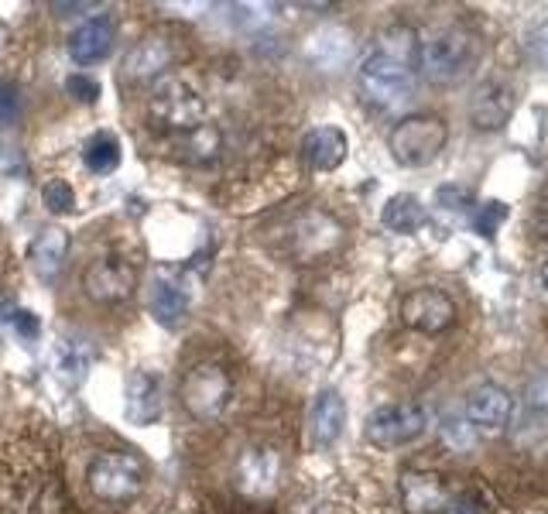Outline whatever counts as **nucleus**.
<instances>
[{
  "label": "nucleus",
  "mask_w": 548,
  "mask_h": 514,
  "mask_svg": "<svg viewBox=\"0 0 548 514\" xmlns=\"http://www.w3.org/2000/svg\"><path fill=\"white\" fill-rule=\"evenodd\" d=\"M418 69V38L411 28H388L370 55L360 62L357 83L360 93L367 96L374 107H394L405 100L411 83H415Z\"/></svg>",
  "instance_id": "f257e3e1"
},
{
  "label": "nucleus",
  "mask_w": 548,
  "mask_h": 514,
  "mask_svg": "<svg viewBox=\"0 0 548 514\" xmlns=\"http://www.w3.org/2000/svg\"><path fill=\"white\" fill-rule=\"evenodd\" d=\"M148 114L158 127H165V131L189 134L206 124V100L189 79L161 76L155 83V90H151Z\"/></svg>",
  "instance_id": "f03ea898"
},
{
  "label": "nucleus",
  "mask_w": 548,
  "mask_h": 514,
  "mask_svg": "<svg viewBox=\"0 0 548 514\" xmlns=\"http://www.w3.org/2000/svg\"><path fill=\"white\" fill-rule=\"evenodd\" d=\"M449 141V127L442 117L435 114H415L405 117L391 127L388 134V148L391 158L401 168H425L439 158V151Z\"/></svg>",
  "instance_id": "7ed1b4c3"
},
{
  "label": "nucleus",
  "mask_w": 548,
  "mask_h": 514,
  "mask_svg": "<svg viewBox=\"0 0 548 514\" xmlns=\"http://www.w3.org/2000/svg\"><path fill=\"white\" fill-rule=\"evenodd\" d=\"M473 62H477V42L459 28L432 31L425 42H418V69L432 83H456Z\"/></svg>",
  "instance_id": "20e7f679"
},
{
  "label": "nucleus",
  "mask_w": 548,
  "mask_h": 514,
  "mask_svg": "<svg viewBox=\"0 0 548 514\" xmlns=\"http://www.w3.org/2000/svg\"><path fill=\"white\" fill-rule=\"evenodd\" d=\"M86 480H90V491L96 501L103 504H127L134 501L137 494L144 491V480H148V473H144V463L137 460L134 453H100L96 460L90 463V473H86Z\"/></svg>",
  "instance_id": "39448f33"
},
{
  "label": "nucleus",
  "mask_w": 548,
  "mask_h": 514,
  "mask_svg": "<svg viewBox=\"0 0 548 514\" xmlns=\"http://www.w3.org/2000/svg\"><path fill=\"white\" fill-rule=\"evenodd\" d=\"M230 374L223 371L220 364H203L189 367L182 377V405L189 408L192 419L209 422V419H220V412L227 408L230 401Z\"/></svg>",
  "instance_id": "423d86ee"
},
{
  "label": "nucleus",
  "mask_w": 548,
  "mask_h": 514,
  "mask_svg": "<svg viewBox=\"0 0 548 514\" xmlns=\"http://www.w3.org/2000/svg\"><path fill=\"white\" fill-rule=\"evenodd\" d=\"M429 429V415L418 405H381L367 415L364 436L370 446L377 449H398L408 446L415 439H422V432Z\"/></svg>",
  "instance_id": "0eeeda50"
},
{
  "label": "nucleus",
  "mask_w": 548,
  "mask_h": 514,
  "mask_svg": "<svg viewBox=\"0 0 548 514\" xmlns=\"http://www.w3.org/2000/svg\"><path fill=\"white\" fill-rule=\"evenodd\" d=\"M83 288L93 302H103V305L127 302L137 288V268L120 254H103L86 264Z\"/></svg>",
  "instance_id": "6e6552de"
},
{
  "label": "nucleus",
  "mask_w": 548,
  "mask_h": 514,
  "mask_svg": "<svg viewBox=\"0 0 548 514\" xmlns=\"http://www.w3.org/2000/svg\"><path fill=\"white\" fill-rule=\"evenodd\" d=\"M401 319L418 333H442L456 323V302L442 288H418L401 302Z\"/></svg>",
  "instance_id": "1a4fd4ad"
},
{
  "label": "nucleus",
  "mask_w": 548,
  "mask_h": 514,
  "mask_svg": "<svg viewBox=\"0 0 548 514\" xmlns=\"http://www.w3.org/2000/svg\"><path fill=\"white\" fill-rule=\"evenodd\" d=\"M281 477V456L271 446H251L240 453L237 470H233V484L247 497H268L274 494Z\"/></svg>",
  "instance_id": "9d476101"
},
{
  "label": "nucleus",
  "mask_w": 548,
  "mask_h": 514,
  "mask_svg": "<svg viewBox=\"0 0 548 514\" xmlns=\"http://www.w3.org/2000/svg\"><path fill=\"white\" fill-rule=\"evenodd\" d=\"M165 408V391H161L158 371H134L124 384V415L131 425H151L161 419Z\"/></svg>",
  "instance_id": "9b49d317"
},
{
  "label": "nucleus",
  "mask_w": 548,
  "mask_h": 514,
  "mask_svg": "<svg viewBox=\"0 0 548 514\" xmlns=\"http://www.w3.org/2000/svg\"><path fill=\"white\" fill-rule=\"evenodd\" d=\"M114 42H117L114 21H110L107 14H96V18L83 21L69 35V55L79 66H96V62H103L114 52Z\"/></svg>",
  "instance_id": "f8f14e48"
},
{
  "label": "nucleus",
  "mask_w": 548,
  "mask_h": 514,
  "mask_svg": "<svg viewBox=\"0 0 548 514\" xmlns=\"http://www.w3.org/2000/svg\"><path fill=\"white\" fill-rule=\"evenodd\" d=\"M343 429H346V401H343V395L340 391H333V388L319 391L316 401H312V408H309V439H312V446L316 449L336 446L340 443V436H343Z\"/></svg>",
  "instance_id": "ddd939ff"
},
{
  "label": "nucleus",
  "mask_w": 548,
  "mask_h": 514,
  "mask_svg": "<svg viewBox=\"0 0 548 514\" xmlns=\"http://www.w3.org/2000/svg\"><path fill=\"white\" fill-rule=\"evenodd\" d=\"M514 401L501 384H480L466 395V422L473 429H504L511 422Z\"/></svg>",
  "instance_id": "4468645a"
},
{
  "label": "nucleus",
  "mask_w": 548,
  "mask_h": 514,
  "mask_svg": "<svg viewBox=\"0 0 548 514\" xmlns=\"http://www.w3.org/2000/svg\"><path fill=\"white\" fill-rule=\"evenodd\" d=\"M514 103H518L514 100V86L501 83V79H490V83H483L477 96H473L470 120L480 131H497V127H504L507 120H511Z\"/></svg>",
  "instance_id": "2eb2a0df"
},
{
  "label": "nucleus",
  "mask_w": 548,
  "mask_h": 514,
  "mask_svg": "<svg viewBox=\"0 0 548 514\" xmlns=\"http://www.w3.org/2000/svg\"><path fill=\"white\" fill-rule=\"evenodd\" d=\"M346 151H350V141L340 127L326 124V127H312L302 138V158L312 172H336L346 162Z\"/></svg>",
  "instance_id": "dca6fc26"
},
{
  "label": "nucleus",
  "mask_w": 548,
  "mask_h": 514,
  "mask_svg": "<svg viewBox=\"0 0 548 514\" xmlns=\"http://www.w3.org/2000/svg\"><path fill=\"white\" fill-rule=\"evenodd\" d=\"M401 501L411 514H435L449 504L446 480L439 473H425V470H408L401 477Z\"/></svg>",
  "instance_id": "f3484780"
},
{
  "label": "nucleus",
  "mask_w": 548,
  "mask_h": 514,
  "mask_svg": "<svg viewBox=\"0 0 548 514\" xmlns=\"http://www.w3.org/2000/svg\"><path fill=\"white\" fill-rule=\"evenodd\" d=\"M175 52L161 35H144L124 59V79H155L172 66Z\"/></svg>",
  "instance_id": "a211bd4d"
},
{
  "label": "nucleus",
  "mask_w": 548,
  "mask_h": 514,
  "mask_svg": "<svg viewBox=\"0 0 548 514\" xmlns=\"http://www.w3.org/2000/svg\"><path fill=\"white\" fill-rule=\"evenodd\" d=\"M151 316H155V323L161 329H168V333L182 329L185 319H189V299H185L182 288L172 285L168 278H158L155 285H151Z\"/></svg>",
  "instance_id": "6ab92c4d"
},
{
  "label": "nucleus",
  "mask_w": 548,
  "mask_h": 514,
  "mask_svg": "<svg viewBox=\"0 0 548 514\" xmlns=\"http://www.w3.org/2000/svg\"><path fill=\"white\" fill-rule=\"evenodd\" d=\"M295 244H298V254L302 257H316V254H326L329 247L340 244V227L329 220L326 213H309L298 220L295 227Z\"/></svg>",
  "instance_id": "aec40b11"
},
{
  "label": "nucleus",
  "mask_w": 548,
  "mask_h": 514,
  "mask_svg": "<svg viewBox=\"0 0 548 514\" xmlns=\"http://www.w3.org/2000/svg\"><path fill=\"white\" fill-rule=\"evenodd\" d=\"M66 254H69V237L66 230H42V234L35 237V244H31V268H35L38 278L52 281L55 275L62 271V264H66Z\"/></svg>",
  "instance_id": "412c9836"
},
{
  "label": "nucleus",
  "mask_w": 548,
  "mask_h": 514,
  "mask_svg": "<svg viewBox=\"0 0 548 514\" xmlns=\"http://www.w3.org/2000/svg\"><path fill=\"white\" fill-rule=\"evenodd\" d=\"M381 223L391 230V234H415L429 223V210L422 206V199L411 196V192H398L384 203L381 210Z\"/></svg>",
  "instance_id": "4be33fe9"
},
{
  "label": "nucleus",
  "mask_w": 548,
  "mask_h": 514,
  "mask_svg": "<svg viewBox=\"0 0 548 514\" xmlns=\"http://www.w3.org/2000/svg\"><path fill=\"white\" fill-rule=\"evenodd\" d=\"M353 52V42H350V31L346 28H319L316 35L309 38V59L316 62L322 69H340Z\"/></svg>",
  "instance_id": "5701e85b"
},
{
  "label": "nucleus",
  "mask_w": 548,
  "mask_h": 514,
  "mask_svg": "<svg viewBox=\"0 0 548 514\" xmlns=\"http://www.w3.org/2000/svg\"><path fill=\"white\" fill-rule=\"evenodd\" d=\"M83 162L93 175H110L120 165V141L110 131H96L90 141L83 144Z\"/></svg>",
  "instance_id": "b1692460"
},
{
  "label": "nucleus",
  "mask_w": 548,
  "mask_h": 514,
  "mask_svg": "<svg viewBox=\"0 0 548 514\" xmlns=\"http://www.w3.org/2000/svg\"><path fill=\"white\" fill-rule=\"evenodd\" d=\"M90 364H93V350L86 347L83 340H59V347H55V367H59V374L66 377L69 384L83 381Z\"/></svg>",
  "instance_id": "393cba45"
},
{
  "label": "nucleus",
  "mask_w": 548,
  "mask_h": 514,
  "mask_svg": "<svg viewBox=\"0 0 548 514\" xmlns=\"http://www.w3.org/2000/svg\"><path fill=\"white\" fill-rule=\"evenodd\" d=\"M179 148L185 151L189 162H209V158H216V151H220V131H216V124H203L196 127V131L182 134Z\"/></svg>",
  "instance_id": "a878e982"
},
{
  "label": "nucleus",
  "mask_w": 548,
  "mask_h": 514,
  "mask_svg": "<svg viewBox=\"0 0 548 514\" xmlns=\"http://www.w3.org/2000/svg\"><path fill=\"white\" fill-rule=\"evenodd\" d=\"M42 199H45V210L55 213V216H66V213L76 210V192H72L69 182H62V179L45 182Z\"/></svg>",
  "instance_id": "bb28decb"
},
{
  "label": "nucleus",
  "mask_w": 548,
  "mask_h": 514,
  "mask_svg": "<svg viewBox=\"0 0 548 514\" xmlns=\"http://www.w3.org/2000/svg\"><path fill=\"white\" fill-rule=\"evenodd\" d=\"M507 220V206L504 203H483L477 216H473V230L480 237H494V230Z\"/></svg>",
  "instance_id": "cd10ccee"
},
{
  "label": "nucleus",
  "mask_w": 548,
  "mask_h": 514,
  "mask_svg": "<svg viewBox=\"0 0 548 514\" xmlns=\"http://www.w3.org/2000/svg\"><path fill=\"white\" fill-rule=\"evenodd\" d=\"M66 93L72 96V100L79 103H96L100 100V83H96L93 76H83V72H72V76L66 79Z\"/></svg>",
  "instance_id": "c85d7f7f"
},
{
  "label": "nucleus",
  "mask_w": 548,
  "mask_h": 514,
  "mask_svg": "<svg viewBox=\"0 0 548 514\" xmlns=\"http://www.w3.org/2000/svg\"><path fill=\"white\" fill-rule=\"evenodd\" d=\"M435 203H439L442 210H449V213H459V210H466V206L473 203V192L463 189V186H442V189H435Z\"/></svg>",
  "instance_id": "c756f323"
},
{
  "label": "nucleus",
  "mask_w": 548,
  "mask_h": 514,
  "mask_svg": "<svg viewBox=\"0 0 548 514\" xmlns=\"http://www.w3.org/2000/svg\"><path fill=\"white\" fill-rule=\"evenodd\" d=\"M442 436L453 449H470L477 439H473V425L463 422V419H446L442 422Z\"/></svg>",
  "instance_id": "7c9ffc66"
},
{
  "label": "nucleus",
  "mask_w": 548,
  "mask_h": 514,
  "mask_svg": "<svg viewBox=\"0 0 548 514\" xmlns=\"http://www.w3.org/2000/svg\"><path fill=\"white\" fill-rule=\"evenodd\" d=\"M525 401L535 408V412H548V374L531 377L525 388Z\"/></svg>",
  "instance_id": "2f4dec72"
},
{
  "label": "nucleus",
  "mask_w": 548,
  "mask_h": 514,
  "mask_svg": "<svg viewBox=\"0 0 548 514\" xmlns=\"http://www.w3.org/2000/svg\"><path fill=\"white\" fill-rule=\"evenodd\" d=\"M18 117V90L0 79V124H14Z\"/></svg>",
  "instance_id": "473e14b6"
},
{
  "label": "nucleus",
  "mask_w": 548,
  "mask_h": 514,
  "mask_svg": "<svg viewBox=\"0 0 548 514\" xmlns=\"http://www.w3.org/2000/svg\"><path fill=\"white\" fill-rule=\"evenodd\" d=\"M11 323H14V329H18V336H24V340H38V333H42V323H38V316L31 309H18Z\"/></svg>",
  "instance_id": "72a5a7b5"
},
{
  "label": "nucleus",
  "mask_w": 548,
  "mask_h": 514,
  "mask_svg": "<svg viewBox=\"0 0 548 514\" xmlns=\"http://www.w3.org/2000/svg\"><path fill=\"white\" fill-rule=\"evenodd\" d=\"M442 514H487L483 511V501L473 494H459V497H449V504L442 508Z\"/></svg>",
  "instance_id": "f704fd0d"
},
{
  "label": "nucleus",
  "mask_w": 548,
  "mask_h": 514,
  "mask_svg": "<svg viewBox=\"0 0 548 514\" xmlns=\"http://www.w3.org/2000/svg\"><path fill=\"white\" fill-rule=\"evenodd\" d=\"M14 312H18V305H14V299H11V295H7V292H0V326L11 323Z\"/></svg>",
  "instance_id": "c9c22d12"
},
{
  "label": "nucleus",
  "mask_w": 548,
  "mask_h": 514,
  "mask_svg": "<svg viewBox=\"0 0 548 514\" xmlns=\"http://www.w3.org/2000/svg\"><path fill=\"white\" fill-rule=\"evenodd\" d=\"M96 4H62V0H55L52 4V11H59V14H79V11H93Z\"/></svg>",
  "instance_id": "e433bc0d"
},
{
  "label": "nucleus",
  "mask_w": 548,
  "mask_h": 514,
  "mask_svg": "<svg viewBox=\"0 0 548 514\" xmlns=\"http://www.w3.org/2000/svg\"><path fill=\"white\" fill-rule=\"evenodd\" d=\"M542 285H545V292H548V264L542 268Z\"/></svg>",
  "instance_id": "4c0bfd02"
},
{
  "label": "nucleus",
  "mask_w": 548,
  "mask_h": 514,
  "mask_svg": "<svg viewBox=\"0 0 548 514\" xmlns=\"http://www.w3.org/2000/svg\"><path fill=\"white\" fill-rule=\"evenodd\" d=\"M0 48H4V31H0Z\"/></svg>",
  "instance_id": "58836bf2"
}]
</instances>
